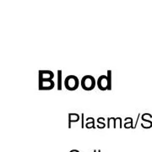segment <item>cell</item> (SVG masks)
<instances>
[{"instance_id": "6da1fadb", "label": "cell", "mask_w": 152, "mask_h": 152, "mask_svg": "<svg viewBox=\"0 0 152 152\" xmlns=\"http://www.w3.org/2000/svg\"><path fill=\"white\" fill-rule=\"evenodd\" d=\"M79 86H80V80L77 76L69 75L67 76L64 80V86L67 90L70 91L77 90Z\"/></svg>"}, {"instance_id": "7a4b0ae2", "label": "cell", "mask_w": 152, "mask_h": 152, "mask_svg": "<svg viewBox=\"0 0 152 152\" xmlns=\"http://www.w3.org/2000/svg\"><path fill=\"white\" fill-rule=\"evenodd\" d=\"M96 80L91 75H86L81 79V87L87 91H92L96 86Z\"/></svg>"}, {"instance_id": "3957f363", "label": "cell", "mask_w": 152, "mask_h": 152, "mask_svg": "<svg viewBox=\"0 0 152 152\" xmlns=\"http://www.w3.org/2000/svg\"><path fill=\"white\" fill-rule=\"evenodd\" d=\"M55 86V83L53 80H39V90L40 91H51Z\"/></svg>"}, {"instance_id": "277c9868", "label": "cell", "mask_w": 152, "mask_h": 152, "mask_svg": "<svg viewBox=\"0 0 152 152\" xmlns=\"http://www.w3.org/2000/svg\"><path fill=\"white\" fill-rule=\"evenodd\" d=\"M98 88L101 91H107L108 90V80H107V75H102L98 78L97 82H96Z\"/></svg>"}, {"instance_id": "5b68a950", "label": "cell", "mask_w": 152, "mask_h": 152, "mask_svg": "<svg viewBox=\"0 0 152 152\" xmlns=\"http://www.w3.org/2000/svg\"><path fill=\"white\" fill-rule=\"evenodd\" d=\"M54 74L51 70H40L39 71V80H53Z\"/></svg>"}, {"instance_id": "8992f818", "label": "cell", "mask_w": 152, "mask_h": 152, "mask_svg": "<svg viewBox=\"0 0 152 152\" xmlns=\"http://www.w3.org/2000/svg\"><path fill=\"white\" fill-rule=\"evenodd\" d=\"M80 120V115L77 113L69 114V129H71L72 123H77Z\"/></svg>"}, {"instance_id": "52a82bcc", "label": "cell", "mask_w": 152, "mask_h": 152, "mask_svg": "<svg viewBox=\"0 0 152 152\" xmlns=\"http://www.w3.org/2000/svg\"><path fill=\"white\" fill-rule=\"evenodd\" d=\"M62 90V70H58V91Z\"/></svg>"}, {"instance_id": "ba28073f", "label": "cell", "mask_w": 152, "mask_h": 152, "mask_svg": "<svg viewBox=\"0 0 152 152\" xmlns=\"http://www.w3.org/2000/svg\"><path fill=\"white\" fill-rule=\"evenodd\" d=\"M115 118H108L107 119V128H114L115 129Z\"/></svg>"}, {"instance_id": "9c48e42d", "label": "cell", "mask_w": 152, "mask_h": 152, "mask_svg": "<svg viewBox=\"0 0 152 152\" xmlns=\"http://www.w3.org/2000/svg\"><path fill=\"white\" fill-rule=\"evenodd\" d=\"M141 127L144 129H150L152 127V123L151 121H142Z\"/></svg>"}, {"instance_id": "30bf717a", "label": "cell", "mask_w": 152, "mask_h": 152, "mask_svg": "<svg viewBox=\"0 0 152 152\" xmlns=\"http://www.w3.org/2000/svg\"><path fill=\"white\" fill-rule=\"evenodd\" d=\"M107 80H108V91L112 90V71L107 70Z\"/></svg>"}, {"instance_id": "8fae6325", "label": "cell", "mask_w": 152, "mask_h": 152, "mask_svg": "<svg viewBox=\"0 0 152 152\" xmlns=\"http://www.w3.org/2000/svg\"><path fill=\"white\" fill-rule=\"evenodd\" d=\"M116 128L122 129V118H116V119H115V129Z\"/></svg>"}, {"instance_id": "7c38bea8", "label": "cell", "mask_w": 152, "mask_h": 152, "mask_svg": "<svg viewBox=\"0 0 152 152\" xmlns=\"http://www.w3.org/2000/svg\"><path fill=\"white\" fill-rule=\"evenodd\" d=\"M152 118V116L151 115V114L149 113H144L143 115H142L141 118L143 121H151V118Z\"/></svg>"}, {"instance_id": "4fadbf2b", "label": "cell", "mask_w": 152, "mask_h": 152, "mask_svg": "<svg viewBox=\"0 0 152 152\" xmlns=\"http://www.w3.org/2000/svg\"><path fill=\"white\" fill-rule=\"evenodd\" d=\"M86 128L87 129H95L96 127H95V122H92V123H86Z\"/></svg>"}, {"instance_id": "5bb4252c", "label": "cell", "mask_w": 152, "mask_h": 152, "mask_svg": "<svg viewBox=\"0 0 152 152\" xmlns=\"http://www.w3.org/2000/svg\"><path fill=\"white\" fill-rule=\"evenodd\" d=\"M133 122H128V123H124V128L125 129H131L133 128Z\"/></svg>"}, {"instance_id": "9a60e30c", "label": "cell", "mask_w": 152, "mask_h": 152, "mask_svg": "<svg viewBox=\"0 0 152 152\" xmlns=\"http://www.w3.org/2000/svg\"><path fill=\"white\" fill-rule=\"evenodd\" d=\"M81 128H85V124H84V113L81 114Z\"/></svg>"}, {"instance_id": "2e32d148", "label": "cell", "mask_w": 152, "mask_h": 152, "mask_svg": "<svg viewBox=\"0 0 152 152\" xmlns=\"http://www.w3.org/2000/svg\"><path fill=\"white\" fill-rule=\"evenodd\" d=\"M96 127H97V128H99V129H104V128H105V124H104V123L99 124H98Z\"/></svg>"}, {"instance_id": "e0dca14e", "label": "cell", "mask_w": 152, "mask_h": 152, "mask_svg": "<svg viewBox=\"0 0 152 152\" xmlns=\"http://www.w3.org/2000/svg\"><path fill=\"white\" fill-rule=\"evenodd\" d=\"M92 122H95V119L93 118H88L86 119V123H92Z\"/></svg>"}, {"instance_id": "ac0fdd59", "label": "cell", "mask_w": 152, "mask_h": 152, "mask_svg": "<svg viewBox=\"0 0 152 152\" xmlns=\"http://www.w3.org/2000/svg\"><path fill=\"white\" fill-rule=\"evenodd\" d=\"M104 120H105V119H104L103 118H98L97 123H98V124H102V123H103Z\"/></svg>"}, {"instance_id": "d6986e66", "label": "cell", "mask_w": 152, "mask_h": 152, "mask_svg": "<svg viewBox=\"0 0 152 152\" xmlns=\"http://www.w3.org/2000/svg\"><path fill=\"white\" fill-rule=\"evenodd\" d=\"M125 123H128V122H133V118H126L124 119Z\"/></svg>"}, {"instance_id": "ffe728a7", "label": "cell", "mask_w": 152, "mask_h": 152, "mask_svg": "<svg viewBox=\"0 0 152 152\" xmlns=\"http://www.w3.org/2000/svg\"><path fill=\"white\" fill-rule=\"evenodd\" d=\"M69 152H80L78 150H72V151H70Z\"/></svg>"}, {"instance_id": "44dd1931", "label": "cell", "mask_w": 152, "mask_h": 152, "mask_svg": "<svg viewBox=\"0 0 152 152\" xmlns=\"http://www.w3.org/2000/svg\"><path fill=\"white\" fill-rule=\"evenodd\" d=\"M93 152H97V151H96V150H95V151H94Z\"/></svg>"}, {"instance_id": "7402d4cb", "label": "cell", "mask_w": 152, "mask_h": 152, "mask_svg": "<svg viewBox=\"0 0 152 152\" xmlns=\"http://www.w3.org/2000/svg\"><path fill=\"white\" fill-rule=\"evenodd\" d=\"M97 152H102V151H100V150H99V151H97Z\"/></svg>"}]
</instances>
